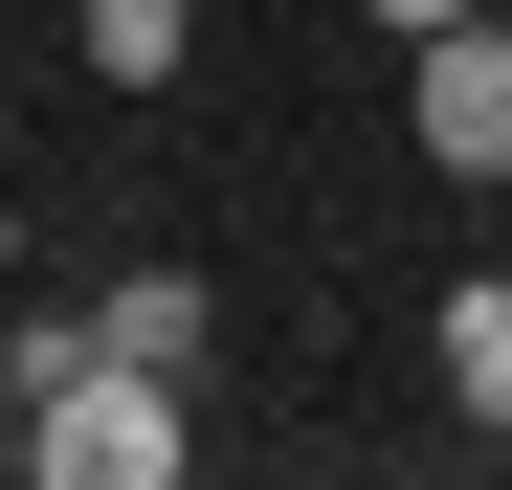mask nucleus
<instances>
[{
  "label": "nucleus",
  "instance_id": "20e7f679",
  "mask_svg": "<svg viewBox=\"0 0 512 490\" xmlns=\"http://www.w3.org/2000/svg\"><path fill=\"white\" fill-rule=\"evenodd\" d=\"M446 401L512 446V290H446Z\"/></svg>",
  "mask_w": 512,
  "mask_h": 490
},
{
  "label": "nucleus",
  "instance_id": "f03ea898",
  "mask_svg": "<svg viewBox=\"0 0 512 490\" xmlns=\"http://www.w3.org/2000/svg\"><path fill=\"white\" fill-rule=\"evenodd\" d=\"M401 134H423V179H468V201L512 179V23H490V0L401 67Z\"/></svg>",
  "mask_w": 512,
  "mask_h": 490
},
{
  "label": "nucleus",
  "instance_id": "39448f33",
  "mask_svg": "<svg viewBox=\"0 0 512 490\" xmlns=\"http://www.w3.org/2000/svg\"><path fill=\"white\" fill-rule=\"evenodd\" d=\"M179 45H201V0H90V67H112V90H156Z\"/></svg>",
  "mask_w": 512,
  "mask_h": 490
},
{
  "label": "nucleus",
  "instance_id": "f257e3e1",
  "mask_svg": "<svg viewBox=\"0 0 512 490\" xmlns=\"http://www.w3.org/2000/svg\"><path fill=\"white\" fill-rule=\"evenodd\" d=\"M179 379L156 357H112V335H23V468L45 490H179Z\"/></svg>",
  "mask_w": 512,
  "mask_h": 490
},
{
  "label": "nucleus",
  "instance_id": "423d86ee",
  "mask_svg": "<svg viewBox=\"0 0 512 490\" xmlns=\"http://www.w3.org/2000/svg\"><path fill=\"white\" fill-rule=\"evenodd\" d=\"M357 23H379V45H446V23H468V0H357Z\"/></svg>",
  "mask_w": 512,
  "mask_h": 490
},
{
  "label": "nucleus",
  "instance_id": "7ed1b4c3",
  "mask_svg": "<svg viewBox=\"0 0 512 490\" xmlns=\"http://www.w3.org/2000/svg\"><path fill=\"white\" fill-rule=\"evenodd\" d=\"M90 335H112V357H156V379H201L223 312H201V268H112V290H90Z\"/></svg>",
  "mask_w": 512,
  "mask_h": 490
}]
</instances>
